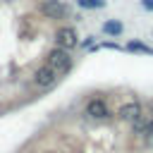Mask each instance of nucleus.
Here are the masks:
<instances>
[{
	"instance_id": "obj_2",
	"label": "nucleus",
	"mask_w": 153,
	"mask_h": 153,
	"mask_svg": "<svg viewBox=\"0 0 153 153\" xmlns=\"http://www.w3.org/2000/svg\"><path fill=\"white\" fill-rule=\"evenodd\" d=\"M57 79H60V74H57L50 65H43V67H38V69L33 72V84H36V86H41V88L53 86Z\"/></svg>"
},
{
	"instance_id": "obj_4",
	"label": "nucleus",
	"mask_w": 153,
	"mask_h": 153,
	"mask_svg": "<svg viewBox=\"0 0 153 153\" xmlns=\"http://www.w3.org/2000/svg\"><path fill=\"white\" fill-rule=\"evenodd\" d=\"M41 12L48 19H62L67 14V7L62 5V0H41Z\"/></svg>"
},
{
	"instance_id": "obj_8",
	"label": "nucleus",
	"mask_w": 153,
	"mask_h": 153,
	"mask_svg": "<svg viewBox=\"0 0 153 153\" xmlns=\"http://www.w3.org/2000/svg\"><path fill=\"white\" fill-rule=\"evenodd\" d=\"M103 31L110 33V36H120V33H122V24H120V22H105V24H103Z\"/></svg>"
},
{
	"instance_id": "obj_11",
	"label": "nucleus",
	"mask_w": 153,
	"mask_h": 153,
	"mask_svg": "<svg viewBox=\"0 0 153 153\" xmlns=\"http://www.w3.org/2000/svg\"><path fill=\"white\" fill-rule=\"evenodd\" d=\"M143 7H148V10H153V0H143Z\"/></svg>"
},
{
	"instance_id": "obj_6",
	"label": "nucleus",
	"mask_w": 153,
	"mask_h": 153,
	"mask_svg": "<svg viewBox=\"0 0 153 153\" xmlns=\"http://www.w3.org/2000/svg\"><path fill=\"white\" fill-rule=\"evenodd\" d=\"M117 115H120V120H124V122H131V124H134V122L143 115V110H141V105H139L136 100H129V103L120 105Z\"/></svg>"
},
{
	"instance_id": "obj_1",
	"label": "nucleus",
	"mask_w": 153,
	"mask_h": 153,
	"mask_svg": "<svg viewBox=\"0 0 153 153\" xmlns=\"http://www.w3.org/2000/svg\"><path fill=\"white\" fill-rule=\"evenodd\" d=\"M45 65H50L60 76L62 74H67L69 72V67H72V57H69V50L67 48H53L50 53H48V57H45Z\"/></svg>"
},
{
	"instance_id": "obj_10",
	"label": "nucleus",
	"mask_w": 153,
	"mask_h": 153,
	"mask_svg": "<svg viewBox=\"0 0 153 153\" xmlns=\"http://www.w3.org/2000/svg\"><path fill=\"white\" fill-rule=\"evenodd\" d=\"M79 5L81 7H100L103 0H79Z\"/></svg>"
},
{
	"instance_id": "obj_5",
	"label": "nucleus",
	"mask_w": 153,
	"mask_h": 153,
	"mask_svg": "<svg viewBox=\"0 0 153 153\" xmlns=\"http://www.w3.org/2000/svg\"><path fill=\"white\" fill-rule=\"evenodd\" d=\"M55 41H57V45H60V48H67V50L76 48V43H79L76 31H74L72 26H62V29L55 33Z\"/></svg>"
},
{
	"instance_id": "obj_7",
	"label": "nucleus",
	"mask_w": 153,
	"mask_h": 153,
	"mask_svg": "<svg viewBox=\"0 0 153 153\" xmlns=\"http://www.w3.org/2000/svg\"><path fill=\"white\" fill-rule=\"evenodd\" d=\"M134 129H136V134H153V120H148L146 115H141L136 122H134Z\"/></svg>"
},
{
	"instance_id": "obj_3",
	"label": "nucleus",
	"mask_w": 153,
	"mask_h": 153,
	"mask_svg": "<svg viewBox=\"0 0 153 153\" xmlns=\"http://www.w3.org/2000/svg\"><path fill=\"white\" fill-rule=\"evenodd\" d=\"M86 115H88L91 120H105V117L110 115V108H108V103H105L103 98H91V100L86 103Z\"/></svg>"
},
{
	"instance_id": "obj_9",
	"label": "nucleus",
	"mask_w": 153,
	"mask_h": 153,
	"mask_svg": "<svg viewBox=\"0 0 153 153\" xmlns=\"http://www.w3.org/2000/svg\"><path fill=\"white\" fill-rule=\"evenodd\" d=\"M129 50H141V53H153V50H151L148 45H143V43H136V41H134V43H129Z\"/></svg>"
}]
</instances>
